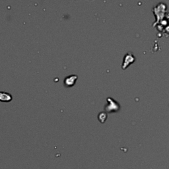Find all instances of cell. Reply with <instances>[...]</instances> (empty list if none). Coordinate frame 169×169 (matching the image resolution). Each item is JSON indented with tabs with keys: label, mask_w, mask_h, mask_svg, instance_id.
I'll use <instances>...</instances> for the list:
<instances>
[{
	"label": "cell",
	"mask_w": 169,
	"mask_h": 169,
	"mask_svg": "<svg viewBox=\"0 0 169 169\" xmlns=\"http://www.w3.org/2000/svg\"><path fill=\"white\" fill-rule=\"evenodd\" d=\"M77 79V76L75 75H72L66 77L64 79V85L67 87H71L74 85Z\"/></svg>",
	"instance_id": "obj_4"
},
{
	"label": "cell",
	"mask_w": 169,
	"mask_h": 169,
	"mask_svg": "<svg viewBox=\"0 0 169 169\" xmlns=\"http://www.w3.org/2000/svg\"><path fill=\"white\" fill-rule=\"evenodd\" d=\"M164 29L165 30V31L166 32V33H168V34H169V25H168L167 26H166Z\"/></svg>",
	"instance_id": "obj_8"
},
{
	"label": "cell",
	"mask_w": 169,
	"mask_h": 169,
	"mask_svg": "<svg viewBox=\"0 0 169 169\" xmlns=\"http://www.w3.org/2000/svg\"><path fill=\"white\" fill-rule=\"evenodd\" d=\"M108 104L105 106L104 109L108 112H118L120 108V104L114 100L113 98H107Z\"/></svg>",
	"instance_id": "obj_2"
},
{
	"label": "cell",
	"mask_w": 169,
	"mask_h": 169,
	"mask_svg": "<svg viewBox=\"0 0 169 169\" xmlns=\"http://www.w3.org/2000/svg\"><path fill=\"white\" fill-rule=\"evenodd\" d=\"M13 99V97L10 93L4 91H0V101L1 102H8L11 101Z\"/></svg>",
	"instance_id": "obj_5"
},
{
	"label": "cell",
	"mask_w": 169,
	"mask_h": 169,
	"mask_svg": "<svg viewBox=\"0 0 169 169\" xmlns=\"http://www.w3.org/2000/svg\"><path fill=\"white\" fill-rule=\"evenodd\" d=\"M98 118L100 122L104 123V122L106 121V118H107V114H106V113L104 112L99 113V114H98Z\"/></svg>",
	"instance_id": "obj_6"
},
{
	"label": "cell",
	"mask_w": 169,
	"mask_h": 169,
	"mask_svg": "<svg viewBox=\"0 0 169 169\" xmlns=\"http://www.w3.org/2000/svg\"><path fill=\"white\" fill-rule=\"evenodd\" d=\"M164 18L166 21H167L168 23L169 24V13H166L165 14V16H164Z\"/></svg>",
	"instance_id": "obj_7"
},
{
	"label": "cell",
	"mask_w": 169,
	"mask_h": 169,
	"mask_svg": "<svg viewBox=\"0 0 169 169\" xmlns=\"http://www.w3.org/2000/svg\"><path fill=\"white\" fill-rule=\"evenodd\" d=\"M166 9V5L162 2H160L153 8V12L156 16V22L153 24V26H154L158 23H159L160 21H162L164 18Z\"/></svg>",
	"instance_id": "obj_1"
},
{
	"label": "cell",
	"mask_w": 169,
	"mask_h": 169,
	"mask_svg": "<svg viewBox=\"0 0 169 169\" xmlns=\"http://www.w3.org/2000/svg\"><path fill=\"white\" fill-rule=\"evenodd\" d=\"M135 60V58L134 57L133 54L131 52H127L125 55L123 60V63L122 65V68L123 69H125L126 67H127L130 64H133L134 61Z\"/></svg>",
	"instance_id": "obj_3"
}]
</instances>
